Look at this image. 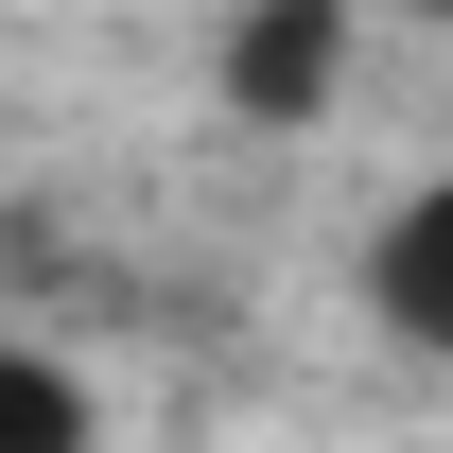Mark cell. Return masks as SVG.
I'll return each instance as SVG.
<instances>
[{"mask_svg": "<svg viewBox=\"0 0 453 453\" xmlns=\"http://www.w3.org/2000/svg\"><path fill=\"white\" fill-rule=\"evenodd\" d=\"M349 35H366V0H244L226 53H210V88L262 122V140H314V122L349 105Z\"/></svg>", "mask_w": 453, "mask_h": 453, "instance_id": "obj_1", "label": "cell"}, {"mask_svg": "<svg viewBox=\"0 0 453 453\" xmlns=\"http://www.w3.org/2000/svg\"><path fill=\"white\" fill-rule=\"evenodd\" d=\"M366 314H384L401 349H453V174H418L384 210V244H366Z\"/></svg>", "mask_w": 453, "mask_h": 453, "instance_id": "obj_2", "label": "cell"}, {"mask_svg": "<svg viewBox=\"0 0 453 453\" xmlns=\"http://www.w3.org/2000/svg\"><path fill=\"white\" fill-rule=\"evenodd\" d=\"M0 453H105V401H88V366L35 332H0Z\"/></svg>", "mask_w": 453, "mask_h": 453, "instance_id": "obj_3", "label": "cell"}]
</instances>
